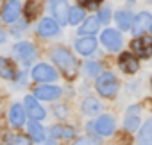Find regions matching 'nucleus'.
<instances>
[{
	"instance_id": "f257e3e1",
	"label": "nucleus",
	"mask_w": 152,
	"mask_h": 145,
	"mask_svg": "<svg viewBox=\"0 0 152 145\" xmlns=\"http://www.w3.org/2000/svg\"><path fill=\"white\" fill-rule=\"evenodd\" d=\"M50 59L54 61V64L63 72L66 77H73L77 72V61H75L73 54L64 48V47H54L50 50Z\"/></svg>"
},
{
	"instance_id": "f03ea898",
	"label": "nucleus",
	"mask_w": 152,
	"mask_h": 145,
	"mask_svg": "<svg viewBox=\"0 0 152 145\" xmlns=\"http://www.w3.org/2000/svg\"><path fill=\"white\" fill-rule=\"evenodd\" d=\"M13 56H15L23 66H29V64H32V63L36 61L38 50H36V47H34L31 41H18V43H15V47H13Z\"/></svg>"
},
{
	"instance_id": "7ed1b4c3",
	"label": "nucleus",
	"mask_w": 152,
	"mask_h": 145,
	"mask_svg": "<svg viewBox=\"0 0 152 145\" xmlns=\"http://www.w3.org/2000/svg\"><path fill=\"white\" fill-rule=\"evenodd\" d=\"M95 86H97V92L102 97H106V99L115 97L116 92H118V81H116V77L111 74V72H102V74L97 77V84Z\"/></svg>"
},
{
	"instance_id": "20e7f679",
	"label": "nucleus",
	"mask_w": 152,
	"mask_h": 145,
	"mask_svg": "<svg viewBox=\"0 0 152 145\" xmlns=\"http://www.w3.org/2000/svg\"><path fill=\"white\" fill-rule=\"evenodd\" d=\"M115 127H116V122L111 115H100L95 122L88 124V129L99 136H111L115 133Z\"/></svg>"
},
{
	"instance_id": "39448f33",
	"label": "nucleus",
	"mask_w": 152,
	"mask_h": 145,
	"mask_svg": "<svg viewBox=\"0 0 152 145\" xmlns=\"http://www.w3.org/2000/svg\"><path fill=\"white\" fill-rule=\"evenodd\" d=\"M22 16V2L20 0H6V4L0 11V20L4 23H16Z\"/></svg>"
},
{
	"instance_id": "423d86ee",
	"label": "nucleus",
	"mask_w": 152,
	"mask_h": 145,
	"mask_svg": "<svg viewBox=\"0 0 152 145\" xmlns=\"http://www.w3.org/2000/svg\"><path fill=\"white\" fill-rule=\"evenodd\" d=\"M31 77L36 83H54L57 79V72L47 63H38L31 70Z\"/></svg>"
},
{
	"instance_id": "0eeeda50",
	"label": "nucleus",
	"mask_w": 152,
	"mask_h": 145,
	"mask_svg": "<svg viewBox=\"0 0 152 145\" xmlns=\"http://www.w3.org/2000/svg\"><path fill=\"white\" fill-rule=\"evenodd\" d=\"M61 32V23L56 18H41L38 27H36V34L41 38H56Z\"/></svg>"
},
{
	"instance_id": "6e6552de",
	"label": "nucleus",
	"mask_w": 152,
	"mask_h": 145,
	"mask_svg": "<svg viewBox=\"0 0 152 145\" xmlns=\"http://www.w3.org/2000/svg\"><path fill=\"white\" fill-rule=\"evenodd\" d=\"M32 95L38 100L52 102V100H57L63 95V90H61V86H56V84H43V86H36Z\"/></svg>"
},
{
	"instance_id": "1a4fd4ad",
	"label": "nucleus",
	"mask_w": 152,
	"mask_h": 145,
	"mask_svg": "<svg viewBox=\"0 0 152 145\" xmlns=\"http://www.w3.org/2000/svg\"><path fill=\"white\" fill-rule=\"evenodd\" d=\"M131 50L138 56V57H150L152 56V38L150 36H136L132 41H131Z\"/></svg>"
},
{
	"instance_id": "9d476101",
	"label": "nucleus",
	"mask_w": 152,
	"mask_h": 145,
	"mask_svg": "<svg viewBox=\"0 0 152 145\" xmlns=\"http://www.w3.org/2000/svg\"><path fill=\"white\" fill-rule=\"evenodd\" d=\"M23 106H25V111H27V116H31L32 120H45L47 116V111L43 109V106L39 104V100L34 97V95H25L23 97Z\"/></svg>"
},
{
	"instance_id": "9b49d317",
	"label": "nucleus",
	"mask_w": 152,
	"mask_h": 145,
	"mask_svg": "<svg viewBox=\"0 0 152 145\" xmlns=\"http://www.w3.org/2000/svg\"><path fill=\"white\" fill-rule=\"evenodd\" d=\"M100 43L109 52H116L122 47V34L116 29H104L102 34H100Z\"/></svg>"
},
{
	"instance_id": "f8f14e48",
	"label": "nucleus",
	"mask_w": 152,
	"mask_h": 145,
	"mask_svg": "<svg viewBox=\"0 0 152 145\" xmlns=\"http://www.w3.org/2000/svg\"><path fill=\"white\" fill-rule=\"evenodd\" d=\"M48 7H50L52 18H56L61 25L68 23V13H70L68 0H50V2H48Z\"/></svg>"
},
{
	"instance_id": "ddd939ff",
	"label": "nucleus",
	"mask_w": 152,
	"mask_h": 145,
	"mask_svg": "<svg viewBox=\"0 0 152 145\" xmlns=\"http://www.w3.org/2000/svg\"><path fill=\"white\" fill-rule=\"evenodd\" d=\"M152 25V15L143 11V13H138L134 16V22H132V27H131V32L134 36H141L147 29H150Z\"/></svg>"
},
{
	"instance_id": "4468645a",
	"label": "nucleus",
	"mask_w": 152,
	"mask_h": 145,
	"mask_svg": "<svg viewBox=\"0 0 152 145\" xmlns=\"http://www.w3.org/2000/svg\"><path fill=\"white\" fill-rule=\"evenodd\" d=\"M27 122V111L25 106H22L20 102H15L9 109V124L13 127H22Z\"/></svg>"
},
{
	"instance_id": "2eb2a0df",
	"label": "nucleus",
	"mask_w": 152,
	"mask_h": 145,
	"mask_svg": "<svg viewBox=\"0 0 152 145\" xmlns=\"http://www.w3.org/2000/svg\"><path fill=\"white\" fill-rule=\"evenodd\" d=\"M97 45H99V41L93 36H83L75 41V50L81 56H91L97 50Z\"/></svg>"
},
{
	"instance_id": "dca6fc26",
	"label": "nucleus",
	"mask_w": 152,
	"mask_h": 145,
	"mask_svg": "<svg viewBox=\"0 0 152 145\" xmlns=\"http://www.w3.org/2000/svg\"><path fill=\"white\" fill-rule=\"evenodd\" d=\"M118 66H120L122 72H125V74H136L138 68H140V63H138V59H136L132 54L124 52V54H120V57H118Z\"/></svg>"
},
{
	"instance_id": "f3484780",
	"label": "nucleus",
	"mask_w": 152,
	"mask_h": 145,
	"mask_svg": "<svg viewBox=\"0 0 152 145\" xmlns=\"http://www.w3.org/2000/svg\"><path fill=\"white\" fill-rule=\"evenodd\" d=\"M138 113H140V106H132V108H129V111H127V115H125V118H124V129L125 131H136L140 125H141V120H140V116H138Z\"/></svg>"
},
{
	"instance_id": "a211bd4d",
	"label": "nucleus",
	"mask_w": 152,
	"mask_h": 145,
	"mask_svg": "<svg viewBox=\"0 0 152 145\" xmlns=\"http://www.w3.org/2000/svg\"><path fill=\"white\" fill-rule=\"evenodd\" d=\"M77 131L70 125H52L50 127V138L52 140H72L75 138Z\"/></svg>"
},
{
	"instance_id": "6ab92c4d",
	"label": "nucleus",
	"mask_w": 152,
	"mask_h": 145,
	"mask_svg": "<svg viewBox=\"0 0 152 145\" xmlns=\"http://www.w3.org/2000/svg\"><path fill=\"white\" fill-rule=\"evenodd\" d=\"M99 29H100V20L95 18V16H90L81 23L77 32H79V36H93V34L99 32Z\"/></svg>"
},
{
	"instance_id": "aec40b11",
	"label": "nucleus",
	"mask_w": 152,
	"mask_h": 145,
	"mask_svg": "<svg viewBox=\"0 0 152 145\" xmlns=\"http://www.w3.org/2000/svg\"><path fill=\"white\" fill-rule=\"evenodd\" d=\"M27 131H29V136L32 138V141L36 143H41L45 141V127L39 124V120H32L27 124Z\"/></svg>"
},
{
	"instance_id": "412c9836",
	"label": "nucleus",
	"mask_w": 152,
	"mask_h": 145,
	"mask_svg": "<svg viewBox=\"0 0 152 145\" xmlns=\"http://www.w3.org/2000/svg\"><path fill=\"white\" fill-rule=\"evenodd\" d=\"M81 109H83L84 115L93 116V115H99V113H100L102 104H100L95 97H86V99L83 100V104H81Z\"/></svg>"
},
{
	"instance_id": "4be33fe9",
	"label": "nucleus",
	"mask_w": 152,
	"mask_h": 145,
	"mask_svg": "<svg viewBox=\"0 0 152 145\" xmlns=\"http://www.w3.org/2000/svg\"><path fill=\"white\" fill-rule=\"evenodd\" d=\"M115 20H116V25H118V29H122V31H131V27H132V22H134V16H132V13L131 11H118L116 15H115Z\"/></svg>"
},
{
	"instance_id": "5701e85b",
	"label": "nucleus",
	"mask_w": 152,
	"mask_h": 145,
	"mask_svg": "<svg viewBox=\"0 0 152 145\" xmlns=\"http://www.w3.org/2000/svg\"><path fill=\"white\" fill-rule=\"evenodd\" d=\"M16 74H18V72L15 70L13 63H11L7 57L0 56V77H4V79H7V81H13V79L16 77Z\"/></svg>"
},
{
	"instance_id": "b1692460",
	"label": "nucleus",
	"mask_w": 152,
	"mask_h": 145,
	"mask_svg": "<svg viewBox=\"0 0 152 145\" xmlns=\"http://www.w3.org/2000/svg\"><path fill=\"white\" fill-rule=\"evenodd\" d=\"M138 145H152V118H148L138 134Z\"/></svg>"
},
{
	"instance_id": "393cba45",
	"label": "nucleus",
	"mask_w": 152,
	"mask_h": 145,
	"mask_svg": "<svg viewBox=\"0 0 152 145\" xmlns=\"http://www.w3.org/2000/svg\"><path fill=\"white\" fill-rule=\"evenodd\" d=\"M86 11L83 6H75V7H70V13H68V23L70 25H79L81 22H84L86 18Z\"/></svg>"
},
{
	"instance_id": "a878e982",
	"label": "nucleus",
	"mask_w": 152,
	"mask_h": 145,
	"mask_svg": "<svg viewBox=\"0 0 152 145\" xmlns=\"http://www.w3.org/2000/svg\"><path fill=\"white\" fill-rule=\"evenodd\" d=\"M84 74L88 77H99L102 74V64L99 61H86L84 63Z\"/></svg>"
},
{
	"instance_id": "bb28decb",
	"label": "nucleus",
	"mask_w": 152,
	"mask_h": 145,
	"mask_svg": "<svg viewBox=\"0 0 152 145\" xmlns=\"http://www.w3.org/2000/svg\"><path fill=\"white\" fill-rule=\"evenodd\" d=\"M32 138L31 136H23V134H9L6 138L7 145H31Z\"/></svg>"
},
{
	"instance_id": "cd10ccee",
	"label": "nucleus",
	"mask_w": 152,
	"mask_h": 145,
	"mask_svg": "<svg viewBox=\"0 0 152 145\" xmlns=\"http://www.w3.org/2000/svg\"><path fill=\"white\" fill-rule=\"evenodd\" d=\"M52 109H54V113H56L57 118H66L68 113H70V111H68V106H64V104H56Z\"/></svg>"
},
{
	"instance_id": "c85d7f7f",
	"label": "nucleus",
	"mask_w": 152,
	"mask_h": 145,
	"mask_svg": "<svg viewBox=\"0 0 152 145\" xmlns=\"http://www.w3.org/2000/svg\"><path fill=\"white\" fill-rule=\"evenodd\" d=\"M79 6H83L84 9H95L102 4V0H77Z\"/></svg>"
},
{
	"instance_id": "c756f323",
	"label": "nucleus",
	"mask_w": 152,
	"mask_h": 145,
	"mask_svg": "<svg viewBox=\"0 0 152 145\" xmlns=\"http://www.w3.org/2000/svg\"><path fill=\"white\" fill-rule=\"evenodd\" d=\"M72 145H100L97 140H93V138H90V136H83V138H77Z\"/></svg>"
},
{
	"instance_id": "7c9ffc66",
	"label": "nucleus",
	"mask_w": 152,
	"mask_h": 145,
	"mask_svg": "<svg viewBox=\"0 0 152 145\" xmlns=\"http://www.w3.org/2000/svg\"><path fill=\"white\" fill-rule=\"evenodd\" d=\"M99 20H100V23H107L111 20V9L109 7H102L99 11Z\"/></svg>"
},
{
	"instance_id": "2f4dec72",
	"label": "nucleus",
	"mask_w": 152,
	"mask_h": 145,
	"mask_svg": "<svg viewBox=\"0 0 152 145\" xmlns=\"http://www.w3.org/2000/svg\"><path fill=\"white\" fill-rule=\"evenodd\" d=\"M13 81L16 83V86H18V88H20L22 84L25 86V84H27V74H25V72H18V74H16V77H15Z\"/></svg>"
},
{
	"instance_id": "473e14b6",
	"label": "nucleus",
	"mask_w": 152,
	"mask_h": 145,
	"mask_svg": "<svg viewBox=\"0 0 152 145\" xmlns=\"http://www.w3.org/2000/svg\"><path fill=\"white\" fill-rule=\"evenodd\" d=\"M25 27H27V22H20L18 25H15V27H13L15 31H11V34H15V36H18V34L22 32V31H25Z\"/></svg>"
},
{
	"instance_id": "72a5a7b5",
	"label": "nucleus",
	"mask_w": 152,
	"mask_h": 145,
	"mask_svg": "<svg viewBox=\"0 0 152 145\" xmlns=\"http://www.w3.org/2000/svg\"><path fill=\"white\" fill-rule=\"evenodd\" d=\"M6 40H7V34H6L2 29H0V45H4V43H6Z\"/></svg>"
},
{
	"instance_id": "f704fd0d",
	"label": "nucleus",
	"mask_w": 152,
	"mask_h": 145,
	"mask_svg": "<svg viewBox=\"0 0 152 145\" xmlns=\"http://www.w3.org/2000/svg\"><path fill=\"white\" fill-rule=\"evenodd\" d=\"M150 84H152V77H150Z\"/></svg>"
},
{
	"instance_id": "c9c22d12",
	"label": "nucleus",
	"mask_w": 152,
	"mask_h": 145,
	"mask_svg": "<svg viewBox=\"0 0 152 145\" xmlns=\"http://www.w3.org/2000/svg\"><path fill=\"white\" fill-rule=\"evenodd\" d=\"M150 32H152V25H150Z\"/></svg>"
},
{
	"instance_id": "e433bc0d",
	"label": "nucleus",
	"mask_w": 152,
	"mask_h": 145,
	"mask_svg": "<svg viewBox=\"0 0 152 145\" xmlns=\"http://www.w3.org/2000/svg\"><path fill=\"white\" fill-rule=\"evenodd\" d=\"M150 2H152V0H150Z\"/></svg>"
}]
</instances>
